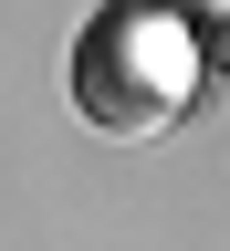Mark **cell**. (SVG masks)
<instances>
[{
  "label": "cell",
  "mask_w": 230,
  "mask_h": 251,
  "mask_svg": "<svg viewBox=\"0 0 230 251\" xmlns=\"http://www.w3.org/2000/svg\"><path fill=\"white\" fill-rule=\"evenodd\" d=\"M188 31H199V63L230 84V0H209V21H188Z\"/></svg>",
  "instance_id": "7a4b0ae2"
},
{
  "label": "cell",
  "mask_w": 230,
  "mask_h": 251,
  "mask_svg": "<svg viewBox=\"0 0 230 251\" xmlns=\"http://www.w3.org/2000/svg\"><path fill=\"white\" fill-rule=\"evenodd\" d=\"M188 84H199V31L157 0H126V11H94V31L74 42V105L105 126V136H157Z\"/></svg>",
  "instance_id": "6da1fadb"
}]
</instances>
